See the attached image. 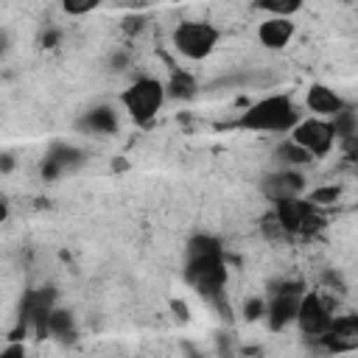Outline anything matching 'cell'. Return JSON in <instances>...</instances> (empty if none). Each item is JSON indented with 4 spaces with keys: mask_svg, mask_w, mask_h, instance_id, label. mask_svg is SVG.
<instances>
[{
    "mask_svg": "<svg viewBox=\"0 0 358 358\" xmlns=\"http://www.w3.org/2000/svg\"><path fill=\"white\" fill-rule=\"evenodd\" d=\"M299 117L302 112L291 92H268L246 103L235 126L243 131H260V134H288L299 123Z\"/></svg>",
    "mask_w": 358,
    "mask_h": 358,
    "instance_id": "1",
    "label": "cell"
},
{
    "mask_svg": "<svg viewBox=\"0 0 358 358\" xmlns=\"http://www.w3.org/2000/svg\"><path fill=\"white\" fill-rule=\"evenodd\" d=\"M123 112L131 117L137 126H148L157 120L168 101V84L154 78V76H137L120 95H117Z\"/></svg>",
    "mask_w": 358,
    "mask_h": 358,
    "instance_id": "2",
    "label": "cell"
},
{
    "mask_svg": "<svg viewBox=\"0 0 358 358\" xmlns=\"http://www.w3.org/2000/svg\"><path fill=\"white\" fill-rule=\"evenodd\" d=\"M221 36H224L221 28L215 22H210V20H182L171 31V45L182 59L204 62V59H210L215 53Z\"/></svg>",
    "mask_w": 358,
    "mask_h": 358,
    "instance_id": "3",
    "label": "cell"
},
{
    "mask_svg": "<svg viewBox=\"0 0 358 358\" xmlns=\"http://www.w3.org/2000/svg\"><path fill=\"white\" fill-rule=\"evenodd\" d=\"M271 210L280 221V227L285 229L288 238L294 235H313L324 227V215L316 204L308 201V196H285L271 201Z\"/></svg>",
    "mask_w": 358,
    "mask_h": 358,
    "instance_id": "4",
    "label": "cell"
},
{
    "mask_svg": "<svg viewBox=\"0 0 358 358\" xmlns=\"http://www.w3.org/2000/svg\"><path fill=\"white\" fill-rule=\"evenodd\" d=\"M313 159H322L327 157L336 143H338V134H336V126L330 117H319V115H305L299 117V123L288 131Z\"/></svg>",
    "mask_w": 358,
    "mask_h": 358,
    "instance_id": "5",
    "label": "cell"
},
{
    "mask_svg": "<svg viewBox=\"0 0 358 358\" xmlns=\"http://www.w3.org/2000/svg\"><path fill=\"white\" fill-rule=\"evenodd\" d=\"M333 305L324 299L322 291H310L305 288L302 296H299V310H296V327L302 336H310V338H319L327 333L330 322H333Z\"/></svg>",
    "mask_w": 358,
    "mask_h": 358,
    "instance_id": "6",
    "label": "cell"
},
{
    "mask_svg": "<svg viewBox=\"0 0 358 358\" xmlns=\"http://www.w3.org/2000/svg\"><path fill=\"white\" fill-rule=\"evenodd\" d=\"M221 260H224V246L215 235H207V232L193 235L185 246V277L213 263H221Z\"/></svg>",
    "mask_w": 358,
    "mask_h": 358,
    "instance_id": "7",
    "label": "cell"
},
{
    "mask_svg": "<svg viewBox=\"0 0 358 358\" xmlns=\"http://www.w3.org/2000/svg\"><path fill=\"white\" fill-rule=\"evenodd\" d=\"M319 344L327 352L358 350V313H338V316H333L327 333L319 336Z\"/></svg>",
    "mask_w": 358,
    "mask_h": 358,
    "instance_id": "8",
    "label": "cell"
},
{
    "mask_svg": "<svg viewBox=\"0 0 358 358\" xmlns=\"http://www.w3.org/2000/svg\"><path fill=\"white\" fill-rule=\"evenodd\" d=\"M299 296L296 291H271L266 302V324L274 333H282L285 327L296 324V310H299Z\"/></svg>",
    "mask_w": 358,
    "mask_h": 358,
    "instance_id": "9",
    "label": "cell"
},
{
    "mask_svg": "<svg viewBox=\"0 0 358 358\" xmlns=\"http://www.w3.org/2000/svg\"><path fill=\"white\" fill-rule=\"evenodd\" d=\"M302 103H305V112L308 115H319V117H336L341 109H347V101L341 98V92L333 90L324 81H313L305 90Z\"/></svg>",
    "mask_w": 358,
    "mask_h": 358,
    "instance_id": "10",
    "label": "cell"
},
{
    "mask_svg": "<svg viewBox=\"0 0 358 358\" xmlns=\"http://www.w3.org/2000/svg\"><path fill=\"white\" fill-rule=\"evenodd\" d=\"M260 190L268 201H277L285 196H305V176L299 168H280L263 179Z\"/></svg>",
    "mask_w": 358,
    "mask_h": 358,
    "instance_id": "11",
    "label": "cell"
},
{
    "mask_svg": "<svg viewBox=\"0 0 358 358\" xmlns=\"http://www.w3.org/2000/svg\"><path fill=\"white\" fill-rule=\"evenodd\" d=\"M296 34V25H294V17H263L257 22V42L266 48V50H282L291 45Z\"/></svg>",
    "mask_w": 358,
    "mask_h": 358,
    "instance_id": "12",
    "label": "cell"
},
{
    "mask_svg": "<svg viewBox=\"0 0 358 358\" xmlns=\"http://www.w3.org/2000/svg\"><path fill=\"white\" fill-rule=\"evenodd\" d=\"M185 280H187V285H190L199 296H204V299H218V296L224 294V285H227V263H224V260H221V263H213V266H207V268H199V271L187 274Z\"/></svg>",
    "mask_w": 358,
    "mask_h": 358,
    "instance_id": "13",
    "label": "cell"
},
{
    "mask_svg": "<svg viewBox=\"0 0 358 358\" xmlns=\"http://www.w3.org/2000/svg\"><path fill=\"white\" fill-rule=\"evenodd\" d=\"M274 162H277L280 168H302V165L313 162V157H310L291 134H285V137H280L277 145H274Z\"/></svg>",
    "mask_w": 358,
    "mask_h": 358,
    "instance_id": "14",
    "label": "cell"
},
{
    "mask_svg": "<svg viewBox=\"0 0 358 358\" xmlns=\"http://www.w3.org/2000/svg\"><path fill=\"white\" fill-rule=\"evenodd\" d=\"M81 126L92 134H112L117 131V117H115V109L112 106H95L90 109L84 117H81Z\"/></svg>",
    "mask_w": 358,
    "mask_h": 358,
    "instance_id": "15",
    "label": "cell"
},
{
    "mask_svg": "<svg viewBox=\"0 0 358 358\" xmlns=\"http://www.w3.org/2000/svg\"><path fill=\"white\" fill-rule=\"evenodd\" d=\"M302 6L305 0H255V8L263 11V17H296Z\"/></svg>",
    "mask_w": 358,
    "mask_h": 358,
    "instance_id": "16",
    "label": "cell"
},
{
    "mask_svg": "<svg viewBox=\"0 0 358 358\" xmlns=\"http://www.w3.org/2000/svg\"><path fill=\"white\" fill-rule=\"evenodd\" d=\"M48 336H53V338H70V336H76L73 313L64 310V308H53L50 316H48Z\"/></svg>",
    "mask_w": 358,
    "mask_h": 358,
    "instance_id": "17",
    "label": "cell"
},
{
    "mask_svg": "<svg viewBox=\"0 0 358 358\" xmlns=\"http://www.w3.org/2000/svg\"><path fill=\"white\" fill-rule=\"evenodd\" d=\"M196 90H199L196 78H193L190 73H185V70L173 73V76H171V81H168V98L187 101V98H193V95H196Z\"/></svg>",
    "mask_w": 358,
    "mask_h": 358,
    "instance_id": "18",
    "label": "cell"
},
{
    "mask_svg": "<svg viewBox=\"0 0 358 358\" xmlns=\"http://www.w3.org/2000/svg\"><path fill=\"white\" fill-rule=\"evenodd\" d=\"M305 196H308L310 204H316V207L322 210V207H333V204L341 199V187H338V185H316V187L308 190Z\"/></svg>",
    "mask_w": 358,
    "mask_h": 358,
    "instance_id": "19",
    "label": "cell"
},
{
    "mask_svg": "<svg viewBox=\"0 0 358 358\" xmlns=\"http://www.w3.org/2000/svg\"><path fill=\"white\" fill-rule=\"evenodd\" d=\"M333 120V126H336V134H338V143L341 140H347V137H352V134H358V117H355V112L347 106V109H341L336 117H330Z\"/></svg>",
    "mask_w": 358,
    "mask_h": 358,
    "instance_id": "20",
    "label": "cell"
},
{
    "mask_svg": "<svg viewBox=\"0 0 358 358\" xmlns=\"http://www.w3.org/2000/svg\"><path fill=\"white\" fill-rule=\"evenodd\" d=\"M106 0H59V6H62V11L67 14V17H84V14H90V11H95V8H101Z\"/></svg>",
    "mask_w": 358,
    "mask_h": 358,
    "instance_id": "21",
    "label": "cell"
},
{
    "mask_svg": "<svg viewBox=\"0 0 358 358\" xmlns=\"http://www.w3.org/2000/svg\"><path fill=\"white\" fill-rule=\"evenodd\" d=\"M260 232H263V238H268V241H282V238H288V235H285V229L280 227V221H277L274 210H268V213L260 218Z\"/></svg>",
    "mask_w": 358,
    "mask_h": 358,
    "instance_id": "22",
    "label": "cell"
},
{
    "mask_svg": "<svg viewBox=\"0 0 358 358\" xmlns=\"http://www.w3.org/2000/svg\"><path fill=\"white\" fill-rule=\"evenodd\" d=\"M341 145H344V151H347V157H350L352 162H358V134H352V137H347V140H341Z\"/></svg>",
    "mask_w": 358,
    "mask_h": 358,
    "instance_id": "23",
    "label": "cell"
}]
</instances>
